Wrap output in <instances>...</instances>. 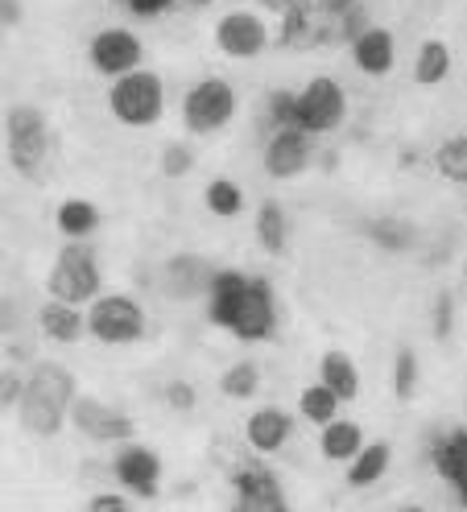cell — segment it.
I'll use <instances>...</instances> for the list:
<instances>
[{
    "label": "cell",
    "instance_id": "cell-1",
    "mask_svg": "<svg viewBox=\"0 0 467 512\" xmlns=\"http://www.w3.org/2000/svg\"><path fill=\"white\" fill-rule=\"evenodd\" d=\"M207 318L244 343H265L277 331V298L265 277L220 269L207 294Z\"/></svg>",
    "mask_w": 467,
    "mask_h": 512
},
{
    "label": "cell",
    "instance_id": "cell-2",
    "mask_svg": "<svg viewBox=\"0 0 467 512\" xmlns=\"http://www.w3.org/2000/svg\"><path fill=\"white\" fill-rule=\"evenodd\" d=\"M79 397V384L75 376L62 368V364H38L25 380V397L17 405V418L21 430L34 434V438H54L67 422V413Z\"/></svg>",
    "mask_w": 467,
    "mask_h": 512
},
{
    "label": "cell",
    "instance_id": "cell-3",
    "mask_svg": "<svg viewBox=\"0 0 467 512\" xmlns=\"http://www.w3.org/2000/svg\"><path fill=\"white\" fill-rule=\"evenodd\" d=\"M100 261H96V248L87 240H67V248L58 252V261L46 277V290L54 302H67V306H91L100 298Z\"/></svg>",
    "mask_w": 467,
    "mask_h": 512
},
{
    "label": "cell",
    "instance_id": "cell-4",
    "mask_svg": "<svg viewBox=\"0 0 467 512\" xmlns=\"http://www.w3.org/2000/svg\"><path fill=\"white\" fill-rule=\"evenodd\" d=\"M5 133H9V162L21 178L38 182L46 178L50 166V128H46V112L34 104H17L5 116Z\"/></svg>",
    "mask_w": 467,
    "mask_h": 512
},
{
    "label": "cell",
    "instance_id": "cell-5",
    "mask_svg": "<svg viewBox=\"0 0 467 512\" xmlns=\"http://www.w3.org/2000/svg\"><path fill=\"white\" fill-rule=\"evenodd\" d=\"M108 108L120 124L129 128H149L158 124L162 112H166V87H162V75L153 71H129L112 79V91H108Z\"/></svg>",
    "mask_w": 467,
    "mask_h": 512
},
{
    "label": "cell",
    "instance_id": "cell-6",
    "mask_svg": "<svg viewBox=\"0 0 467 512\" xmlns=\"http://www.w3.org/2000/svg\"><path fill=\"white\" fill-rule=\"evenodd\" d=\"M236 108H240L236 87L220 75H211V79H199L182 95V124H186V133L211 137V133H220V128L232 124Z\"/></svg>",
    "mask_w": 467,
    "mask_h": 512
},
{
    "label": "cell",
    "instance_id": "cell-7",
    "mask_svg": "<svg viewBox=\"0 0 467 512\" xmlns=\"http://www.w3.org/2000/svg\"><path fill=\"white\" fill-rule=\"evenodd\" d=\"M348 120V91L339 87V79L331 75H315L302 91H294V128L310 137H323L335 133L339 124Z\"/></svg>",
    "mask_w": 467,
    "mask_h": 512
},
{
    "label": "cell",
    "instance_id": "cell-8",
    "mask_svg": "<svg viewBox=\"0 0 467 512\" xmlns=\"http://www.w3.org/2000/svg\"><path fill=\"white\" fill-rule=\"evenodd\" d=\"M87 335L100 343H137L145 335V310L141 302L124 298V294H104L87 306Z\"/></svg>",
    "mask_w": 467,
    "mask_h": 512
},
{
    "label": "cell",
    "instance_id": "cell-9",
    "mask_svg": "<svg viewBox=\"0 0 467 512\" xmlns=\"http://www.w3.org/2000/svg\"><path fill=\"white\" fill-rule=\"evenodd\" d=\"M71 426L91 442H133V434H137V422L129 413H120L116 405H108L100 397H75Z\"/></svg>",
    "mask_w": 467,
    "mask_h": 512
},
{
    "label": "cell",
    "instance_id": "cell-10",
    "mask_svg": "<svg viewBox=\"0 0 467 512\" xmlns=\"http://www.w3.org/2000/svg\"><path fill=\"white\" fill-rule=\"evenodd\" d=\"M87 58H91V67H96L100 75L120 79V75H129V71H141L145 46H141V38L133 34V29L112 25V29H100V34L91 38Z\"/></svg>",
    "mask_w": 467,
    "mask_h": 512
},
{
    "label": "cell",
    "instance_id": "cell-11",
    "mask_svg": "<svg viewBox=\"0 0 467 512\" xmlns=\"http://www.w3.org/2000/svg\"><path fill=\"white\" fill-rule=\"evenodd\" d=\"M215 46L228 58H261L269 46V25L253 9H232L215 21Z\"/></svg>",
    "mask_w": 467,
    "mask_h": 512
},
{
    "label": "cell",
    "instance_id": "cell-12",
    "mask_svg": "<svg viewBox=\"0 0 467 512\" xmlns=\"http://www.w3.org/2000/svg\"><path fill=\"white\" fill-rule=\"evenodd\" d=\"M310 157H315V137L302 133V128L286 124V128H277V133L265 141V174L277 178V182H290L298 178L302 170H310Z\"/></svg>",
    "mask_w": 467,
    "mask_h": 512
},
{
    "label": "cell",
    "instance_id": "cell-13",
    "mask_svg": "<svg viewBox=\"0 0 467 512\" xmlns=\"http://www.w3.org/2000/svg\"><path fill=\"white\" fill-rule=\"evenodd\" d=\"M112 479L120 488H129V492L153 500V496H158V479H162V459L145 442H120V451L112 459Z\"/></svg>",
    "mask_w": 467,
    "mask_h": 512
},
{
    "label": "cell",
    "instance_id": "cell-14",
    "mask_svg": "<svg viewBox=\"0 0 467 512\" xmlns=\"http://www.w3.org/2000/svg\"><path fill=\"white\" fill-rule=\"evenodd\" d=\"M220 269H211L203 256L195 252H178L162 265V294L174 302H191V298H207L211 294V281Z\"/></svg>",
    "mask_w": 467,
    "mask_h": 512
},
{
    "label": "cell",
    "instance_id": "cell-15",
    "mask_svg": "<svg viewBox=\"0 0 467 512\" xmlns=\"http://www.w3.org/2000/svg\"><path fill=\"white\" fill-rule=\"evenodd\" d=\"M236 512H290L277 475H269L265 467H244L236 475Z\"/></svg>",
    "mask_w": 467,
    "mask_h": 512
},
{
    "label": "cell",
    "instance_id": "cell-16",
    "mask_svg": "<svg viewBox=\"0 0 467 512\" xmlns=\"http://www.w3.org/2000/svg\"><path fill=\"white\" fill-rule=\"evenodd\" d=\"M352 62L368 75V79H381L393 71L397 62V38L389 34L385 25H368L364 34L352 42Z\"/></svg>",
    "mask_w": 467,
    "mask_h": 512
},
{
    "label": "cell",
    "instance_id": "cell-17",
    "mask_svg": "<svg viewBox=\"0 0 467 512\" xmlns=\"http://www.w3.org/2000/svg\"><path fill=\"white\" fill-rule=\"evenodd\" d=\"M290 434H294V418H290L286 409H277V405L257 409L253 418L244 422V438H248V446H253L257 455H273V451H282V446L290 442Z\"/></svg>",
    "mask_w": 467,
    "mask_h": 512
},
{
    "label": "cell",
    "instance_id": "cell-18",
    "mask_svg": "<svg viewBox=\"0 0 467 512\" xmlns=\"http://www.w3.org/2000/svg\"><path fill=\"white\" fill-rule=\"evenodd\" d=\"M38 327H42V335L46 339H54V343H79L83 335H87V314L79 310V306H67V302H46L42 310H38Z\"/></svg>",
    "mask_w": 467,
    "mask_h": 512
},
{
    "label": "cell",
    "instance_id": "cell-19",
    "mask_svg": "<svg viewBox=\"0 0 467 512\" xmlns=\"http://www.w3.org/2000/svg\"><path fill=\"white\" fill-rule=\"evenodd\" d=\"M319 451H323V459H331V463H352V459L364 451V430H360L356 422H348V418H335V422H327L323 434H319Z\"/></svg>",
    "mask_w": 467,
    "mask_h": 512
},
{
    "label": "cell",
    "instance_id": "cell-20",
    "mask_svg": "<svg viewBox=\"0 0 467 512\" xmlns=\"http://www.w3.org/2000/svg\"><path fill=\"white\" fill-rule=\"evenodd\" d=\"M319 380L339 401H356L360 397V368L352 364L348 351H327V356L319 360Z\"/></svg>",
    "mask_w": 467,
    "mask_h": 512
},
{
    "label": "cell",
    "instance_id": "cell-21",
    "mask_svg": "<svg viewBox=\"0 0 467 512\" xmlns=\"http://www.w3.org/2000/svg\"><path fill=\"white\" fill-rule=\"evenodd\" d=\"M434 467H439V475L467 504V434H451L447 442H439V451H434Z\"/></svg>",
    "mask_w": 467,
    "mask_h": 512
},
{
    "label": "cell",
    "instance_id": "cell-22",
    "mask_svg": "<svg viewBox=\"0 0 467 512\" xmlns=\"http://www.w3.org/2000/svg\"><path fill=\"white\" fill-rule=\"evenodd\" d=\"M451 75V46L443 38H426L414 54V83L418 87H439Z\"/></svg>",
    "mask_w": 467,
    "mask_h": 512
},
{
    "label": "cell",
    "instance_id": "cell-23",
    "mask_svg": "<svg viewBox=\"0 0 467 512\" xmlns=\"http://www.w3.org/2000/svg\"><path fill=\"white\" fill-rule=\"evenodd\" d=\"M393 463V446L389 442H364V451L348 463V484L352 488H372L377 479H385Z\"/></svg>",
    "mask_w": 467,
    "mask_h": 512
},
{
    "label": "cell",
    "instance_id": "cell-24",
    "mask_svg": "<svg viewBox=\"0 0 467 512\" xmlns=\"http://www.w3.org/2000/svg\"><path fill=\"white\" fill-rule=\"evenodd\" d=\"M54 223H58V232L67 240H87L91 232L100 228V207L87 203V199H67V203H58Z\"/></svg>",
    "mask_w": 467,
    "mask_h": 512
},
{
    "label": "cell",
    "instance_id": "cell-25",
    "mask_svg": "<svg viewBox=\"0 0 467 512\" xmlns=\"http://www.w3.org/2000/svg\"><path fill=\"white\" fill-rule=\"evenodd\" d=\"M257 244L265 248V252H286V240H290V219H286V211H282V203H273V199H265L261 207H257Z\"/></svg>",
    "mask_w": 467,
    "mask_h": 512
},
{
    "label": "cell",
    "instance_id": "cell-26",
    "mask_svg": "<svg viewBox=\"0 0 467 512\" xmlns=\"http://www.w3.org/2000/svg\"><path fill=\"white\" fill-rule=\"evenodd\" d=\"M339 405H344V401H339L323 380L306 384L302 397H298V413H302V418H306L310 426H319V430H323L327 422H335V418H339Z\"/></svg>",
    "mask_w": 467,
    "mask_h": 512
},
{
    "label": "cell",
    "instance_id": "cell-27",
    "mask_svg": "<svg viewBox=\"0 0 467 512\" xmlns=\"http://www.w3.org/2000/svg\"><path fill=\"white\" fill-rule=\"evenodd\" d=\"M203 203L211 215H220V219H232L244 211V190L232 182V178H211L207 190H203Z\"/></svg>",
    "mask_w": 467,
    "mask_h": 512
},
{
    "label": "cell",
    "instance_id": "cell-28",
    "mask_svg": "<svg viewBox=\"0 0 467 512\" xmlns=\"http://www.w3.org/2000/svg\"><path fill=\"white\" fill-rule=\"evenodd\" d=\"M434 170L459 186H467V133L447 137L439 149H434Z\"/></svg>",
    "mask_w": 467,
    "mask_h": 512
},
{
    "label": "cell",
    "instance_id": "cell-29",
    "mask_svg": "<svg viewBox=\"0 0 467 512\" xmlns=\"http://www.w3.org/2000/svg\"><path fill=\"white\" fill-rule=\"evenodd\" d=\"M261 389V368L253 360H240L232 364L224 376H220V393L232 397V401H248V397H257Z\"/></svg>",
    "mask_w": 467,
    "mask_h": 512
},
{
    "label": "cell",
    "instance_id": "cell-30",
    "mask_svg": "<svg viewBox=\"0 0 467 512\" xmlns=\"http://www.w3.org/2000/svg\"><path fill=\"white\" fill-rule=\"evenodd\" d=\"M368 236H372V244H381L389 252H406V248H414L418 228H414V223H406V219H377L368 228Z\"/></svg>",
    "mask_w": 467,
    "mask_h": 512
},
{
    "label": "cell",
    "instance_id": "cell-31",
    "mask_svg": "<svg viewBox=\"0 0 467 512\" xmlns=\"http://www.w3.org/2000/svg\"><path fill=\"white\" fill-rule=\"evenodd\" d=\"M393 393L401 401H410L418 393V356H414V347L397 351V360H393Z\"/></svg>",
    "mask_w": 467,
    "mask_h": 512
},
{
    "label": "cell",
    "instance_id": "cell-32",
    "mask_svg": "<svg viewBox=\"0 0 467 512\" xmlns=\"http://www.w3.org/2000/svg\"><path fill=\"white\" fill-rule=\"evenodd\" d=\"M191 170H195L191 145H186V141H170V145L162 149V174H166V178H186Z\"/></svg>",
    "mask_w": 467,
    "mask_h": 512
},
{
    "label": "cell",
    "instance_id": "cell-33",
    "mask_svg": "<svg viewBox=\"0 0 467 512\" xmlns=\"http://www.w3.org/2000/svg\"><path fill=\"white\" fill-rule=\"evenodd\" d=\"M21 397H25V376L13 372V368H5V372H0V413L21 405Z\"/></svg>",
    "mask_w": 467,
    "mask_h": 512
},
{
    "label": "cell",
    "instance_id": "cell-34",
    "mask_svg": "<svg viewBox=\"0 0 467 512\" xmlns=\"http://www.w3.org/2000/svg\"><path fill=\"white\" fill-rule=\"evenodd\" d=\"M166 405L178 409V413H191L195 409V389L186 380H170L166 384Z\"/></svg>",
    "mask_w": 467,
    "mask_h": 512
},
{
    "label": "cell",
    "instance_id": "cell-35",
    "mask_svg": "<svg viewBox=\"0 0 467 512\" xmlns=\"http://www.w3.org/2000/svg\"><path fill=\"white\" fill-rule=\"evenodd\" d=\"M87 512H133V504L124 500V496H112V492H100V496H91Z\"/></svg>",
    "mask_w": 467,
    "mask_h": 512
},
{
    "label": "cell",
    "instance_id": "cell-36",
    "mask_svg": "<svg viewBox=\"0 0 467 512\" xmlns=\"http://www.w3.org/2000/svg\"><path fill=\"white\" fill-rule=\"evenodd\" d=\"M434 335H439V339L451 335V298L447 294L439 298V310H434Z\"/></svg>",
    "mask_w": 467,
    "mask_h": 512
},
{
    "label": "cell",
    "instance_id": "cell-37",
    "mask_svg": "<svg viewBox=\"0 0 467 512\" xmlns=\"http://www.w3.org/2000/svg\"><path fill=\"white\" fill-rule=\"evenodd\" d=\"M0 21L17 25V21H21V0H0Z\"/></svg>",
    "mask_w": 467,
    "mask_h": 512
},
{
    "label": "cell",
    "instance_id": "cell-38",
    "mask_svg": "<svg viewBox=\"0 0 467 512\" xmlns=\"http://www.w3.org/2000/svg\"><path fill=\"white\" fill-rule=\"evenodd\" d=\"M9 331H17V310L9 302H0V335H9Z\"/></svg>",
    "mask_w": 467,
    "mask_h": 512
},
{
    "label": "cell",
    "instance_id": "cell-39",
    "mask_svg": "<svg viewBox=\"0 0 467 512\" xmlns=\"http://www.w3.org/2000/svg\"><path fill=\"white\" fill-rule=\"evenodd\" d=\"M463 281H467V252H463Z\"/></svg>",
    "mask_w": 467,
    "mask_h": 512
},
{
    "label": "cell",
    "instance_id": "cell-40",
    "mask_svg": "<svg viewBox=\"0 0 467 512\" xmlns=\"http://www.w3.org/2000/svg\"><path fill=\"white\" fill-rule=\"evenodd\" d=\"M191 5H211V0H191Z\"/></svg>",
    "mask_w": 467,
    "mask_h": 512
},
{
    "label": "cell",
    "instance_id": "cell-41",
    "mask_svg": "<svg viewBox=\"0 0 467 512\" xmlns=\"http://www.w3.org/2000/svg\"><path fill=\"white\" fill-rule=\"evenodd\" d=\"M401 512H422V508H401Z\"/></svg>",
    "mask_w": 467,
    "mask_h": 512
},
{
    "label": "cell",
    "instance_id": "cell-42",
    "mask_svg": "<svg viewBox=\"0 0 467 512\" xmlns=\"http://www.w3.org/2000/svg\"><path fill=\"white\" fill-rule=\"evenodd\" d=\"M0 25H5V21H0Z\"/></svg>",
    "mask_w": 467,
    "mask_h": 512
}]
</instances>
